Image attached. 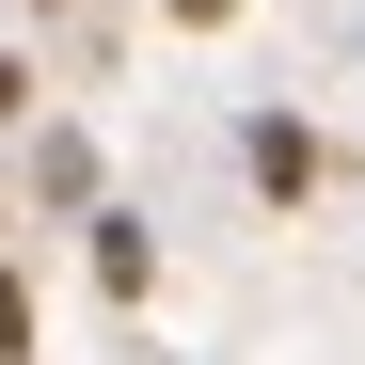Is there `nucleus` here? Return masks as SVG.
<instances>
[{
  "instance_id": "1",
  "label": "nucleus",
  "mask_w": 365,
  "mask_h": 365,
  "mask_svg": "<svg viewBox=\"0 0 365 365\" xmlns=\"http://www.w3.org/2000/svg\"><path fill=\"white\" fill-rule=\"evenodd\" d=\"M238 159H255V191H270V207L318 191V128H302V111H255V128H238Z\"/></svg>"
},
{
  "instance_id": "2",
  "label": "nucleus",
  "mask_w": 365,
  "mask_h": 365,
  "mask_svg": "<svg viewBox=\"0 0 365 365\" xmlns=\"http://www.w3.org/2000/svg\"><path fill=\"white\" fill-rule=\"evenodd\" d=\"M96 286H111V302H143V286H159V238H143L128 207H96Z\"/></svg>"
},
{
  "instance_id": "3",
  "label": "nucleus",
  "mask_w": 365,
  "mask_h": 365,
  "mask_svg": "<svg viewBox=\"0 0 365 365\" xmlns=\"http://www.w3.org/2000/svg\"><path fill=\"white\" fill-rule=\"evenodd\" d=\"M32 191H48V207H96V143L48 128V143H32Z\"/></svg>"
},
{
  "instance_id": "4",
  "label": "nucleus",
  "mask_w": 365,
  "mask_h": 365,
  "mask_svg": "<svg viewBox=\"0 0 365 365\" xmlns=\"http://www.w3.org/2000/svg\"><path fill=\"white\" fill-rule=\"evenodd\" d=\"M0 365H32V286L0 270Z\"/></svg>"
},
{
  "instance_id": "5",
  "label": "nucleus",
  "mask_w": 365,
  "mask_h": 365,
  "mask_svg": "<svg viewBox=\"0 0 365 365\" xmlns=\"http://www.w3.org/2000/svg\"><path fill=\"white\" fill-rule=\"evenodd\" d=\"M159 16H175V32H222V16H238V0H159Z\"/></svg>"
}]
</instances>
